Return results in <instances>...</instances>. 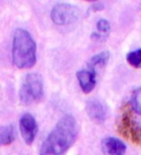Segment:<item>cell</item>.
I'll list each match as a JSON object with an SVG mask.
<instances>
[{
    "label": "cell",
    "instance_id": "6da1fadb",
    "mask_svg": "<svg viewBox=\"0 0 141 155\" xmlns=\"http://www.w3.org/2000/svg\"><path fill=\"white\" fill-rule=\"evenodd\" d=\"M77 134L76 119L69 114L63 116L43 142L39 155H63L74 144Z\"/></svg>",
    "mask_w": 141,
    "mask_h": 155
},
{
    "label": "cell",
    "instance_id": "7a4b0ae2",
    "mask_svg": "<svg viewBox=\"0 0 141 155\" xmlns=\"http://www.w3.org/2000/svg\"><path fill=\"white\" fill-rule=\"evenodd\" d=\"M12 60L19 69L31 68L36 61V45L32 35L25 29L15 31L12 42Z\"/></svg>",
    "mask_w": 141,
    "mask_h": 155
},
{
    "label": "cell",
    "instance_id": "3957f363",
    "mask_svg": "<svg viewBox=\"0 0 141 155\" xmlns=\"http://www.w3.org/2000/svg\"><path fill=\"white\" fill-rule=\"evenodd\" d=\"M44 94L42 76L37 73L27 74L19 89V99L24 104H31L41 100Z\"/></svg>",
    "mask_w": 141,
    "mask_h": 155
},
{
    "label": "cell",
    "instance_id": "277c9868",
    "mask_svg": "<svg viewBox=\"0 0 141 155\" xmlns=\"http://www.w3.org/2000/svg\"><path fill=\"white\" fill-rule=\"evenodd\" d=\"M80 15L79 8L69 3L57 4L51 10L52 21L58 25H66L75 22Z\"/></svg>",
    "mask_w": 141,
    "mask_h": 155
},
{
    "label": "cell",
    "instance_id": "5b68a950",
    "mask_svg": "<svg viewBox=\"0 0 141 155\" xmlns=\"http://www.w3.org/2000/svg\"><path fill=\"white\" fill-rule=\"evenodd\" d=\"M19 129L24 142L31 145L37 134V124L34 116L30 114H25L19 120Z\"/></svg>",
    "mask_w": 141,
    "mask_h": 155
},
{
    "label": "cell",
    "instance_id": "8992f818",
    "mask_svg": "<svg viewBox=\"0 0 141 155\" xmlns=\"http://www.w3.org/2000/svg\"><path fill=\"white\" fill-rule=\"evenodd\" d=\"M76 75L83 93L89 94L94 90L97 84V70L88 67L77 71Z\"/></svg>",
    "mask_w": 141,
    "mask_h": 155
},
{
    "label": "cell",
    "instance_id": "52a82bcc",
    "mask_svg": "<svg viewBox=\"0 0 141 155\" xmlns=\"http://www.w3.org/2000/svg\"><path fill=\"white\" fill-rule=\"evenodd\" d=\"M86 112L90 120L96 124H103L107 118V112L103 104L97 100H89L86 104Z\"/></svg>",
    "mask_w": 141,
    "mask_h": 155
},
{
    "label": "cell",
    "instance_id": "ba28073f",
    "mask_svg": "<svg viewBox=\"0 0 141 155\" xmlns=\"http://www.w3.org/2000/svg\"><path fill=\"white\" fill-rule=\"evenodd\" d=\"M101 148L106 155H126L127 146L119 139L106 137L101 142Z\"/></svg>",
    "mask_w": 141,
    "mask_h": 155
},
{
    "label": "cell",
    "instance_id": "9c48e42d",
    "mask_svg": "<svg viewBox=\"0 0 141 155\" xmlns=\"http://www.w3.org/2000/svg\"><path fill=\"white\" fill-rule=\"evenodd\" d=\"M110 57V53L108 51H103L100 52L95 55H93L88 63V67L96 70L97 67H101L107 64L108 61L109 60Z\"/></svg>",
    "mask_w": 141,
    "mask_h": 155
},
{
    "label": "cell",
    "instance_id": "30bf717a",
    "mask_svg": "<svg viewBox=\"0 0 141 155\" xmlns=\"http://www.w3.org/2000/svg\"><path fill=\"white\" fill-rule=\"evenodd\" d=\"M15 139V127L12 124H6L1 127L0 130V143L1 145H9Z\"/></svg>",
    "mask_w": 141,
    "mask_h": 155
},
{
    "label": "cell",
    "instance_id": "8fae6325",
    "mask_svg": "<svg viewBox=\"0 0 141 155\" xmlns=\"http://www.w3.org/2000/svg\"><path fill=\"white\" fill-rule=\"evenodd\" d=\"M127 61L131 66L141 69V48L129 52L127 54Z\"/></svg>",
    "mask_w": 141,
    "mask_h": 155
},
{
    "label": "cell",
    "instance_id": "7c38bea8",
    "mask_svg": "<svg viewBox=\"0 0 141 155\" xmlns=\"http://www.w3.org/2000/svg\"><path fill=\"white\" fill-rule=\"evenodd\" d=\"M131 106L133 110L136 112V114L141 115V86L136 89L132 94Z\"/></svg>",
    "mask_w": 141,
    "mask_h": 155
},
{
    "label": "cell",
    "instance_id": "4fadbf2b",
    "mask_svg": "<svg viewBox=\"0 0 141 155\" xmlns=\"http://www.w3.org/2000/svg\"><path fill=\"white\" fill-rule=\"evenodd\" d=\"M97 29L100 33L107 34L110 30V24L107 19L101 18L97 22Z\"/></svg>",
    "mask_w": 141,
    "mask_h": 155
},
{
    "label": "cell",
    "instance_id": "5bb4252c",
    "mask_svg": "<svg viewBox=\"0 0 141 155\" xmlns=\"http://www.w3.org/2000/svg\"><path fill=\"white\" fill-rule=\"evenodd\" d=\"M103 8H104V5H103L102 3H96V4H94V5L91 6V9H92L93 11H98V10H101V9H103Z\"/></svg>",
    "mask_w": 141,
    "mask_h": 155
}]
</instances>
